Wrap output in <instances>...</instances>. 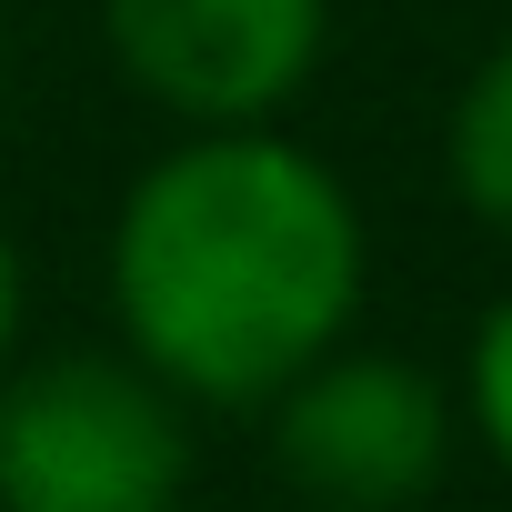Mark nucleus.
I'll return each mask as SVG.
<instances>
[{"mask_svg":"<svg viewBox=\"0 0 512 512\" xmlns=\"http://www.w3.org/2000/svg\"><path fill=\"white\" fill-rule=\"evenodd\" d=\"M111 71L181 131L292 121L332 51V0H101Z\"/></svg>","mask_w":512,"mask_h":512,"instance_id":"4","label":"nucleus"},{"mask_svg":"<svg viewBox=\"0 0 512 512\" xmlns=\"http://www.w3.org/2000/svg\"><path fill=\"white\" fill-rule=\"evenodd\" d=\"M21 312H31V282H21V241L0 231V372L21 362Z\"/></svg>","mask_w":512,"mask_h":512,"instance_id":"7","label":"nucleus"},{"mask_svg":"<svg viewBox=\"0 0 512 512\" xmlns=\"http://www.w3.org/2000/svg\"><path fill=\"white\" fill-rule=\"evenodd\" d=\"M442 181L492 241H512V31L462 71L442 111Z\"/></svg>","mask_w":512,"mask_h":512,"instance_id":"5","label":"nucleus"},{"mask_svg":"<svg viewBox=\"0 0 512 512\" xmlns=\"http://www.w3.org/2000/svg\"><path fill=\"white\" fill-rule=\"evenodd\" d=\"M191 402L131 352H41L0 372V512H181Z\"/></svg>","mask_w":512,"mask_h":512,"instance_id":"2","label":"nucleus"},{"mask_svg":"<svg viewBox=\"0 0 512 512\" xmlns=\"http://www.w3.org/2000/svg\"><path fill=\"white\" fill-rule=\"evenodd\" d=\"M262 432L312 512H422L462 452V402L412 352L332 342L262 402Z\"/></svg>","mask_w":512,"mask_h":512,"instance_id":"3","label":"nucleus"},{"mask_svg":"<svg viewBox=\"0 0 512 512\" xmlns=\"http://www.w3.org/2000/svg\"><path fill=\"white\" fill-rule=\"evenodd\" d=\"M452 402H462V432L512 472V292L472 322V352H462V392Z\"/></svg>","mask_w":512,"mask_h":512,"instance_id":"6","label":"nucleus"},{"mask_svg":"<svg viewBox=\"0 0 512 512\" xmlns=\"http://www.w3.org/2000/svg\"><path fill=\"white\" fill-rule=\"evenodd\" d=\"M111 322L191 412H262L362 332L372 221L282 121L181 131L111 211Z\"/></svg>","mask_w":512,"mask_h":512,"instance_id":"1","label":"nucleus"}]
</instances>
